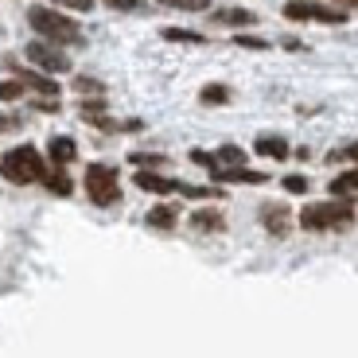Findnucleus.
<instances>
[{
    "label": "nucleus",
    "mask_w": 358,
    "mask_h": 358,
    "mask_svg": "<svg viewBox=\"0 0 358 358\" xmlns=\"http://www.w3.org/2000/svg\"><path fill=\"white\" fill-rule=\"evenodd\" d=\"M27 59H31V66H39V71L47 74H66L71 71V59L63 55V47L47 43V39H39V43H27Z\"/></svg>",
    "instance_id": "nucleus-6"
},
{
    "label": "nucleus",
    "mask_w": 358,
    "mask_h": 358,
    "mask_svg": "<svg viewBox=\"0 0 358 358\" xmlns=\"http://www.w3.org/2000/svg\"><path fill=\"white\" fill-rule=\"evenodd\" d=\"M355 222V206L347 199H323V203H308L300 210V226L308 234H327V230H347Z\"/></svg>",
    "instance_id": "nucleus-2"
},
{
    "label": "nucleus",
    "mask_w": 358,
    "mask_h": 358,
    "mask_svg": "<svg viewBox=\"0 0 358 358\" xmlns=\"http://www.w3.org/2000/svg\"><path fill=\"white\" fill-rule=\"evenodd\" d=\"M215 183H265V171H250V168H210Z\"/></svg>",
    "instance_id": "nucleus-9"
},
{
    "label": "nucleus",
    "mask_w": 358,
    "mask_h": 358,
    "mask_svg": "<svg viewBox=\"0 0 358 358\" xmlns=\"http://www.w3.org/2000/svg\"><path fill=\"white\" fill-rule=\"evenodd\" d=\"M253 152L268 156V160H288V141L285 136H257L253 141Z\"/></svg>",
    "instance_id": "nucleus-11"
},
{
    "label": "nucleus",
    "mask_w": 358,
    "mask_h": 358,
    "mask_svg": "<svg viewBox=\"0 0 358 358\" xmlns=\"http://www.w3.org/2000/svg\"><path fill=\"white\" fill-rule=\"evenodd\" d=\"M136 187H141V191H152V195H171V191H179L183 183H179V179L160 176V171H136Z\"/></svg>",
    "instance_id": "nucleus-8"
},
{
    "label": "nucleus",
    "mask_w": 358,
    "mask_h": 358,
    "mask_svg": "<svg viewBox=\"0 0 358 358\" xmlns=\"http://www.w3.org/2000/svg\"><path fill=\"white\" fill-rule=\"evenodd\" d=\"M27 24H31V31H39V36H43L47 43H55V47H63V43L78 47L82 43V27L59 8H43V4H36V8L27 12Z\"/></svg>",
    "instance_id": "nucleus-3"
},
{
    "label": "nucleus",
    "mask_w": 358,
    "mask_h": 358,
    "mask_svg": "<svg viewBox=\"0 0 358 358\" xmlns=\"http://www.w3.org/2000/svg\"><path fill=\"white\" fill-rule=\"evenodd\" d=\"M199 101H203V106H226V101H230V90L218 86V82H210V86H203Z\"/></svg>",
    "instance_id": "nucleus-18"
},
{
    "label": "nucleus",
    "mask_w": 358,
    "mask_h": 358,
    "mask_svg": "<svg viewBox=\"0 0 358 358\" xmlns=\"http://www.w3.org/2000/svg\"><path fill=\"white\" fill-rule=\"evenodd\" d=\"M164 39H171V43H206V36H199V31H183V27H164Z\"/></svg>",
    "instance_id": "nucleus-19"
},
{
    "label": "nucleus",
    "mask_w": 358,
    "mask_h": 358,
    "mask_svg": "<svg viewBox=\"0 0 358 358\" xmlns=\"http://www.w3.org/2000/svg\"><path fill=\"white\" fill-rule=\"evenodd\" d=\"M191 226H195L199 234H218V230H226V218L218 215V210H195V215H191Z\"/></svg>",
    "instance_id": "nucleus-13"
},
{
    "label": "nucleus",
    "mask_w": 358,
    "mask_h": 358,
    "mask_svg": "<svg viewBox=\"0 0 358 358\" xmlns=\"http://www.w3.org/2000/svg\"><path fill=\"white\" fill-rule=\"evenodd\" d=\"M176 206H168V203H160V206H152L148 210V226L152 230H176Z\"/></svg>",
    "instance_id": "nucleus-14"
},
{
    "label": "nucleus",
    "mask_w": 358,
    "mask_h": 358,
    "mask_svg": "<svg viewBox=\"0 0 358 358\" xmlns=\"http://www.w3.org/2000/svg\"><path fill=\"white\" fill-rule=\"evenodd\" d=\"M106 4H109L113 12H141V8H144L141 0H106Z\"/></svg>",
    "instance_id": "nucleus-25"
},
{
    "label": "nucleus",
    "mask_w": 358,
    "mask_h": 358,
    "mask_svg": "<svg viewBox=\"0 0 358 358\" xmlns=\"http://www.w3.org/2000/svg\"><path fill=\"white\" fill-rule=\"evenodd\" d=\"M24 82L20 78H12V82H0V101H16V98H24Z\"/></svg>",
    "instance_id": "nucleus-20"
},
{
    "label": "nucleus",
    "mask_w": 358,
    "mask_h": 358,
    "mask_svg": "<svg viewBox=\"0 0 358 358\" xmlns=\"http://www.w3.org/2000/svg\"><path fill=\"white\" fill-rule=\"evenodd\" d=\"M16 125H20L16 117H4V113H0V133H8V129H16Z\"/></svg>",
    "instance_id": "nucleus-29"
},
{
    "label": "nucleus",
    "mask_w": 358,
    "mask_h": 358,
    "mask_svg": "<svg viewBox=\"0 0 358 358\" xmlns=\"http://www.w3.org/2000/svg\"><path fill=\"white\" fill-rule=\"evenodd\" d=\"M335 4H343V8H358V0H335Z\"/></svg>",
    "instance_id": "nucleus-30"
},
{
    "label": "nucleus",
    "mask_w": 358,
    "mask_h": 358,
    "mask_svg": "<svg viewBox=\"0 0 358 358\" xmlns=\"http://www.w3.org/2000/svg\"><path fill=\"white\" fill-rule=\"evenodd\" d=\"M47 156H51L55 168H66V164H74V156H78V144H74L71 136H51V144H47Z\"/></svg>",
    "instance_id": "nucleus-10"
},
{
    "label": "nucleus",
    "mask_w": 358,
    "mask_h": 358,
    "mask_svg": "<svg viewBox=\"0 0 358 358\" xmlns=\"http://www.w3.org/2000/svg\"><path fill=\"white\" fill-rule=\"evenodd\" d=\"M285 191H288V195H304V191H308V179H304V176H288V179H285Z\"/></svg>",
    "instance_id": "nucleus-23"
},
{
    "label": "nucleus",
    "mask_w": 358,
    "mask_h": 358,
    "mask_svg": "<svg viewBox=\"0 0 358 358\" xmlns=\"http://www.w3.org/2000/svg\"><path fill=\"white\" fill-rule=\"evenodd\" d=\"M51 4H59V8H71V12H90V8H94V0H51Z\"/></svg>",
    "instance_id": "nucleus-24"
},
{
    "label": "nucleus",
    "mask_w": 358,
    "mask_h": 358,
    "mask_svg": "<svg viewBox=\"0 0 358 358\" xmlns=\"http://www.w3.org/2000/svg\"><path fill=\"white\" fill-rule=\"evenodd\" d=\"M129 160L141 164V168H164V164H168L164 156H152V152H136V156H129Z\"/></svg>",
    "instance_id": "nucleus-22"
},
{
    "label": "nucleus",
    "mask_w": 358,
    "mask_h": 358,
    "mask_svg": "<svg viewBox=\"0 0 358 358\" xmlns=\"http://www.w3.org/2000/svg\"><path fill=\"white\" fill-rule=\"evenodd\" d=\"M355 191H358V164L350 171H343V176L331 179V195L335 199H347V195H355Z\"/></svg>",
    "instance_id": "nucleus-15"
},
{
    "label": "nucleus",
    "mask_w": 358,
    "mask_h": 358,
    "mask_svg": "<svg viewBox=\"0 0 358 358\" xmlns=\"http://www.w3.org/2000/svg\"><path fill=\"white\" fill-rule=\"evenodd\" d=\"M288 218H292V215H288V206H280V203H265V206H261V222H265V230L273 234V238H285V234H288V226H292Z\"/></svg>",
    "instance_id": "nucleus-7"
},
{
    "label": "nucleus",
    "mask_w": 358,
    "mask_h": 358,
    "mask_svg": "<svg viewBox=\"0 0 358 358\" xmlns=\"http://www.w3.org/2000/svg\"><path fill=\"white\" fill-rule=\"evenodd\" d=\"M215 24H226V27H253L257 24V16L245 8H218L215 12Z\"/></svg>",
    "instance_id": "nucleus-12"
},
{
    "label": "nucleus",
    "mask_w": 358,
    "mask_h": 358,
    "mask_svg": "<svg viewBox=\"0 0 358 358\" xmlns=\"http://www.w3.org/2000/svg\"><path fill=\"white\" fill-rule=\"evenodd\" d=\"M86 195L94 206H113L121 199V179L109 164H90L86 168Z\"/></svg>",
    "instance_id": "nucleus-4"
},
{
    "label": "nucleus",
    "mask_w": 358,
    "mask_h": 358,
    "mask_svg": "<svg viewBox=\"0 0 358 358\" xmlns=\"http://www.w3.org/2000/svg\"><path fill=\"white\" fill-rule=\"evenodd\" d=\"M331 164H339V160H350V164H358V141L355 144H343V148H335L331 156H327Z\"/></svg>",
    "instance_id": "nucleus-21"
},
{
    "label": "nucleus",
    "mask_w": 358,
    "mask_h": 358,
    "mask_svg": "<svg viewBox=\"0 0 358 358\" xmlns=\"http://www.w3.org/2000/svg\"><path fill=\"white\" fill-rule=\"evenodd\" d=\"M285 16L296 24H347V12L331 4H315V0H288Z\"/></svg>",
    "instance_id": "nucleus-5"
},
{
    "label": "nucleus",
    "mask_w": 358,
    "mask_h": 358,
    "mask_svg": "<svg viewBox=\"0 0 358 358\" xmlns=\"http://www.w3.org/2000/svg\"><path fill=\"white\" fill-rule=\"evenodd\" d=\"M164 4H171V8H187V12H203L206 0H164Z\"/></svg>",
    "instance_id": "nucleus-27"
},
{
    "label": "nucleus",
    "mask_w": 358,
    "mask_h": 358,
    "mask_svg": "<svg viewBox=\"0 0 358 358\" xmlns=\"http://www.w3.org/2000/svg\"><path fill=\"white\" fill-rule=\"evenodd\" d=\"M0 176L8 179V183H16V187H27V183H43L47 164L39 156V148L16 144V148H8V152L0 156Z\"/></svg>",
    "instance_id": "nucleus-1"
},
{
    "label": "nucleus",
    "mask_w": 358,
    "mask_h": 358,
    "mask_svg": "<svg viewBox=\"0 0 358 358\" xmlns=\"http://www.w3.org/2000/svg\"><path fill=\"white\" fill-rule=\"evenodd\" d=\"M43 187L51 191V195H63V199H66V195L74 191V183L66 179L63 168H55V171H47V176H43Z\"/></svg>",
    "instance_id": "nucleus-17"
},
{
    "label": "nucleus",
    "mask_w": 358,
    "mask_h": 358,
    "mask_svg": "<svg viewBox=\"0 0 358 358\" xmlns=\"http://www.w3.org/2000/svg\"><path fill=\"white\" fill-rule=\"evenodd\" d=\"M20 82H24L27 90H39V94H47V98H55V94H59L55 78H43V74H36V71H20Z\"/></svg>",
    "instance_id": "nucleus-16"
},
{
    "label": "nucleus",
    "mask_w": 358,
    "mask_h": 358,
    "mask_svg": "<svg viewBox=\"0 0 358 358\" xmlns=\"http://www.w3.org/2000/svg\"><path fill=\"white\" fill-rule=\"evenodd\" d=\"M78 90H86V94H90V90H94V94H101V82H94V78H78Z\"/></svg>",
    "instance_id": "nucleus-28"
},
{
    "label": "nucleus",
    "mask_w": 358,
    "mask_h": 358,
    "mask_svg": "<svg viewBox=\"0 0 358 358\" xmlns=\"http://www.w3.org/2000/svg\"><path fill=\"white\" fill-rule=\"evenodd\" d=\"M234 43L238 47H250V51H265V39H257V36H234Z\"/></svg>",
    "instance_id": "nucleus-26"
}]
</instances>
